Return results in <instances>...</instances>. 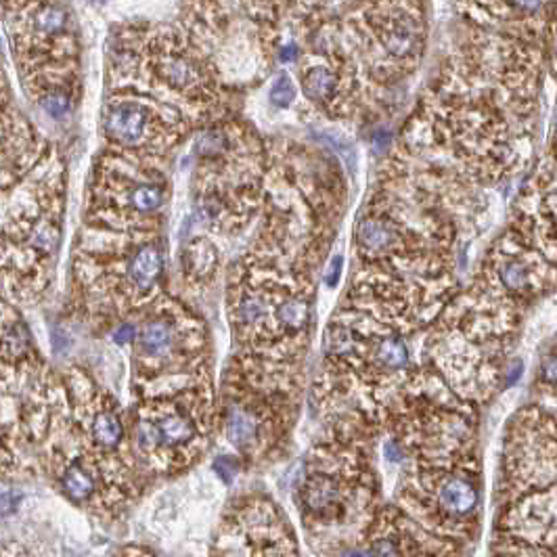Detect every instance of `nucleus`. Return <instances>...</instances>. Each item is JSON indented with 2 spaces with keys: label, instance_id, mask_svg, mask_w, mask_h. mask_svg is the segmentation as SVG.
<instances>
[{
  "label": "nucleus",
  "instance_id": "nucleus-22",
  "mask_svg": "<svg viewBox=\"0 0 557 557\" xmlns=\"http://www.w3.org/2000/svg\"><path fill=\"white\" fill-rule=\"evenodd\" d=\"M300 55H302V49H300V45L295 40H286L283 45L277 47V58H279L283 65L295 63Z\"/></svg>",
  "mask_w": 557,
  "mask_h": 557
},
{
  "label": "nucleus",
  "instance_id": "nucleus-10",
  "mask_svg": "<svg viewBox=\"0 0 557 557\" xmlns=\"http://www.w3.org/2000/svg\"><path fill=\"white\" fill-rule=\"evenodd\" d=\"M346 47L360 72L376 83H394L423 58L426 20L415 0H376L349 26Z\"/></svg>",
  "mask_w": 557,
  "mask_h": 557
},
{
  "label": "nucleus",
  "instance_id": "nucleus-21",
  "mask_svg": "<svg viewBox=\"0 0 557 557\" xmlns=\"http://www.w3.org/2000/svg\"><path fill=\"white\" fill-rule=\"evenodd\" d=\"M298 97V88L293 85L292 76L290 74H279L270 87L268 99L275 107H290Z\"/></svg>",
  "mask_w": 557,
  "mask_h": 557
},
{
  "label": "nucleus",
  "instance_id": "nucleus-3",
  "mask_svg": "<svg viewBox=\"0 0 557 557\" xmlns=\"http://www.w3.org/2000/svg\"><path fill=\"white\" fill-rule=\"evenodd\" d=\"M410 338L413 333L344 300L325 329L321 371L313 392L325 421L381 430L392 398L421 363L410 356Z\"/></svg>",
  "mask_w": 557,
  "mask_h": 557
},
{
  "label": "nucleus",
  "instance_id": "nucleus-14",
  "mask_svg": "<svg viewBox=\"0 0 557 557\" xmlns=\"http://www.w3.org/2000/svg\"><path fill=\"white\" fill-rule=\"evenodd\" d=\"M216 554L223 556H295L292 527L275 503L252 497L231 507Z\"/></svg>",
  "mask_w": 557,
  "mask_h": 557
},
{
  "label": "nucleus",
  "instance_id": "nucleus-7",
  "mask_svg": "<svg viewBox=\"0 0 557 557\" xmlns=\"http://www.w3.org/2000/svg\"><path fill=\"white\" fill-rule=\"evenodd\" d=\"M200 210L218 233L243 231L266 198L268 151L241 122L207 124L198 139Z\"/></svg>",
  "mask_w": 557,
  "mask_h": 557
},
{
  "label": "nucleus",
  "instance_id": "nucleus-27",
  "mask_svg": "<svg viewBox=\"0 0 557 557\" xmlns=\"http://www.w3.org/2000/svg\"><path fill=\"white\" fill-rule=\"evenodd\" d=\"M552 145H554V151H552V155H556L557 157V112L556 117H554V132H552Z\"/></svg>",
  "mask_w": 557,
  "mask_h": 557
},
{
  "label": "nucleus",
  "instance_id": "nucleus-12",
  "mask_svg": "<svg viewBox=\"0 0 557 557\" xmlns=\"http://www.w3.org/2000/svg\"><path fill=\"white\" fill-rule=\"evenodd\" d=\"M514 344L476 340L466 333L432 322L421 346V360L444 383L471 405L489 401L509 367Z\"/></svg>",
  "mask_w": 557,
  "mask_h": 557
},
{
  "label": "nucleus",
  "instance_id": "nucleus-25",
  "mask_svg": "<svg viewBox=\"0 0 557 557\" xmlns=\"http://www.w3.org/2000/svg\"><path fill=\"white\" fill-rule=\"evenodd\" d=\"M135 338H137V327H135L132 322H124V325H119L116 329V333H114V340H116L117 344L135 342Z\"/></svg>",
  "mask_w": 557,
  "mask_h": 557
},
{
  "label": "nucleus",
  "instance_id": "nucleus-2",
  "mask_svg": "<svg viewBox=\"0 0 557 557\" xmlns=\"http://www.w3.org/2000/svg\"><path fill=\"white\" fill-rule=\"evenodd\" d=\"M520 124L489 97L444 76L396 145L440 175L486 191L520 170L528 143Z\"/></svg>",
  "mask_w": 557,
  "mask_h": 557
},
{
  "label": "nucleus",
  "instance_id": "nucleus-8",
  "mask_svg": "<svg viewBox=\"0 0 557 557\" xmlns=\"http://www.w3.org/2000/svg\"><path fill=\"white\" fill-rule=\"evenodd\" d=\"M401 464L394 505L440 541L457 549L469 543L482 509L478 451L457 457L405 459Z\"/></svg>",
  "mask_w": 557,
  "mask_h": 557
},
{
  "label": "nucleus",
  "instance_id": "nucleus-24",
  "mask_svg": "<svg viewBox=\"0 0 557 557\" xmlns=\"http://www.w3.org/2000/svg\"><path fill=\"white\" fill-rule=\"evenodd\" d=\"M17 495L15 491L7 489V486H0V514H11L17 505Z\"/></svg>",
  "mask_w": 557,
  "mask_h": 557
},
{
  "label": "nucleus",
  "instance_id": "nucleus-13",
  "mask_svg": "<svg viewBox=\"0 0 557 557\" xmlns=\"http://www.w3.org/2000/svg\"><path fill=\"white\" fill-rule=\"evenodd\" d=\"M363 72L344 42L331 34H319L311 53L304 55L300 87L304 99L331 119L351 117L360 99Z\"/></svg>",
  "mask_w": 557,
  "mask_h": 557
},
{
  "label": "nucleus",
  "instance_id": "nucleus-16",
  "mask_svg": "<svg viewBox=\"0 0 557 557\" xmlns=\"http://www.w3.org/2000/svg\"><path fill=\"white\" fill-rule=\"evenodd\" d=\"M518 233L557 268V157L547 155L528 178L514 210Z\"/></svg>",
  "mask_w": 557,
  "mask_h": 557
},
{
  "label": "nucleus",
  "instance_id": "nucleus-4",
  "mask_svg": "<svg viewBox=\"0 0 557 557\" xmlns=\"http://www.w3.org/2000/svg\"><path fill=\"white\" fill-rule=\"evenodd\" d=\"M313 268L261 233L235 266L229 317L239 354L275 365H302L315 322Z\"/></svg>",
  "mask_w": 557,
  "mask_h": 557
},
{
  "label": "nucleus",
  "instance_id": "nucleus-28",
  "mask_svg": "<svg viewBox=\"0 0 557 557\" xmlns=\"http://www.w3.org/2000/svg\"><path fill=\"white\" fill-rule=\"evenodd\" d=\"M556 415H557V410H556Z\"/></svg>",
  "mask_w": 557,
  "mask_h": 557
},
{
  "label": "nucleus",
  "instance_id": "nucleus-19",
  "mask_svg": "<svg viewBox=\"0 0 557 557\" xmlns=\"http://www.w3.org/2000/svg\"><path fill=\"white\" fill-rule=\"evenodd\" d=\"M182 270L189 281H195L200 286L212 281L218 270L216 245L204 237L191 239L182 250Z\"/></svg>",
  "mask_w": 557,
  "mask_h": 557
},
{
  "label": "nucleus",
  "instance_id": "nucleus-17",
  "mask_svg": "<svg viewBox=\"0 0 557 557\" xmlns=\"http://www.w3.org/2000/svg\"><path fill=\"white\" fill-rule=\"evenodd\" d=\"M365 545L380 556H455L457 547L440 541L407 518L396 505L380 507Z\"/></svg>",
  "mask_w": 557,
  "mask_h": 557
},
{
  "label": "nucleus",
  "instance_id": "nucleus-1",
  "mask_svg": "<svg viewBox=\"0 0 557 557\" xmlns=\"http://www.w3.org/2000/svg\"><path fill=\"white\" fill-rule=\"evenodd\" d=\"M459 227L388 160L354 227L346 302L419 333L459 292Z\"/></svg>",
  "mask_w": 557,
  "mask_h": 557
},
{
  "label": "nucleus",
  "instance_id": "nucleus-6",
  "mask_svg": "<svg viewBox=\"0 0 557 557\" xmlns=\"http://www.w3.org/2000/svg\"><path fill=\"white\" fill-rule=\"evenodd\" d=\"M557 288V268L514 227L498 237L471 283L436 321L478 340L514 342L528 306Z\"/></svg>",
  "mask_w": 557,
  "mask_h": 557
},
{
  "label": "nucleus",
  "instance_id": "nucleus-11",
  "mask_svg": "<svg viewBox=\"0 0 557 557\" xmlns=\"http://www.w3.org/2000/svg\"><path fill=\"white\" fill-rule=\"evenodd\" d=\"M557 482V415L545 405L518 410L505 430L497 473V503L505 507Z\"/></svg>",
  "mask_w": 557,
  "mask_h": 557
},
{
  "label": "nucleus",
  "instance_id": "nucleus-23",
  "mask_svg": "<svg viewBox=\"0 0 557 557\" xmlns=\"http://www.w3.org/2000/svg\"><path fill=\"white\" fill-rule=\"evenodd\" d=\"M214 469H216L218 476H223L225 482H231L235 478V473H237V469H239V461H237L235 457H220V459L214 464Z\"/></svg>",
  "mask_w": 557,
  "mask_h": 557
},
{
  "label": "nucleus",
  "instance_id": "nucleus-9",
  "mask_svg": "<svg viewBox=\"0 0 557 557\" xmlns=\"http://www.w3.org/2000/svg\"><path fill=\"white\" fill-rule=\"evenodd\" d=\"M214 419L212 383L141 398L135 423L137 448L155 471L189 468L204 453Z\"/></svg>",
  "mask_w": 557,
  "mask_h": 557
},
{
  "label": "nucleus",
  "instance_id": "nucleus-5",
  "mask_svg": "<svg viewBox=\"0 0 557 557\" xmlns=\"http://www.w3.org/2000/svg\"><path fill=\"white\" fill-rule=\"evenodd\" d=\"M374 439L376 432L360 423H327L306 457L295 501L302 524L315 543H321L322 552L365 545L381 507Z\"/></svg>",
  "mask_w": 557,
  "mask_h": 557
},
{
  "label": "nucleus",
  "instance_id": "nucleus-26",
  "mask_svg": "<svg viewBox=\"0 0 557 557\" xmlns=\"http://www.w3.org/2000/svg\"><path fill=\"white\" fill-rule=\"evenodd\" d=\"M547 49H549L552 63H554V69H556L557 74V17L554 20V24L549 26V40H547Z\"/></svg>",
  "mask_w": 557,
  "mask_h": 557
},
{
  "label": "nucleus",
  "instance_id": "nucleus-15",
  "mask_svg": "<svg viewBox=\"0 0 557 557\" xmlns=\"http://www.w3.org/2000/svg\"><path fill=\"white\" fill-rule=\"evenodd\" d=\"M495 554L557 556V482L501 507Z\"/></svg>",
  "mask_w": 557,
  "mask_h": 557
},
{
  "label": "nucleus",
  "instance_id": "nucleus-20",
  "mask_svg": "<svg viewBox=\"0 0 557 557\" xmlns=\"http://www.w3.org/2000/svg\"><path fill=\"white\" fill-rule=\"evenodd\" d=\"M327 4V0H277L279 15H290L293 22H306L317 17V13Z\"/></svg>",
  "mask_w": 557,
  "mask_h": 557
},
{
  "label": "nucleus",
  "instance_id": "nucleus-18",
  "mask_svg": "<svg viewBox=\"0 0 557 557\" xmlns=\"http://www.w3.org/2000/svg\"><path fill=\"white\" fill-rule=\"evenodd\" d=\"M53 468L58 473L61 489L67 497L76 503H88L90 498L99 495L97 476L90 471L85 461L67 459V457H53Z\"/></svg>",
  "mask_w": 557,
  "mask_h": 557
}]
</instances>
